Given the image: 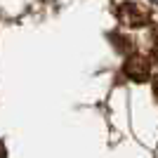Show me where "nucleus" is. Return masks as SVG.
Here are the masks:
<instances>
[{"instance_id":"f257e3e1","label":"nucleus","mask_w":158,"mask_h":158,"mask_svg":"<svg viewBox=\"0 0 158 158\" xmlns=\"http://www.w3.org/2000/svg\"><path fill=\"white\" fill-rule=\"evenodd\" d=\"M0 158H7V151H5V144L0 142Z\"/></svg>"}]
</instances>
